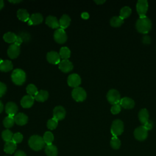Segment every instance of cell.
Wrapping results in <instances>:
<instances>
[{
	"label": "cell",
	"mask_w": 156,
	"mask_h": 156,
	"mask_svg": "<svg viewBox=\"0 0 156 156\" xmlns=\"http://www.w3.org/2000/svg\"><path fill=\"white\" fill-rule=\"evenodd\" d=\"M152 28V23L151 20L146 16L140 17L136 23V29L138 32L146 34Z\"/></svg>",
	"instance_id": "cell-1"
},
{
	"label": "cell",
	"mask_w": 156,
	"mask_h": 156,
	"mask_svg": "<svg viewBox=\"0 0 156 156\" xmlns=\"http://www.w3.org/2000/svg\"><path fill=\"white\" fill-rule=\"evenodd\" d=\"M28 144L30 147L35 151L42 149L45 145L43 137L37 135L31 136L29 139Z\"/></svg>",
	"instance_id": "cell-2"
},
{
	"label": "cell",
	"mask_w": 156,
	"mask_h": 156,
	"mask_svg": "<svg viewBox=\"0 0 156 156\" xmlns=\"http://www.w3.org/2000/svg\"><path fill=\"white\" fill-rule=\"evenodd\" d=\"M11 78L12 82L17 85H23L26 79V75L25 72L20 68L15 69L13 71L11 74Z\"/></svg>",
	"instance_id": "cell-3"
},
{
	"label": "cell",
	"mask_w": 156,
	"mask_h": 156,
	"mask_svg": "<svg viewBox=\"0 0 156 156\" xmlns=\"http://www.w3.org/2000/svg\"><path fill=\"white\" fill-rule=\"evenodd\" d=\"M111 133L113 136H118L122 134L124 131V124L120 119H115L113 121L111 126Z\"/></svg>",
	"instance_id": "cell-4"
},
{
	"label": "cell",
	"mask_w": 156,
	"mask_h": 156,
	"mask_svg": "<svg viewBox=\"0 0 156 156\" xmlns=\"http://www.w3.org/2000/svg\"><path fill=\"white\" fill-rule=\"evenodd\" d=\"M72 98L76 102H82L87 98V93L82 87L74 88L71 92Z\"/></svg>",
	"instance_id": "cell-5"
},
{
	"label": "cell",
	"mask_w": 156,
	"mask_h": 156,
	"mask_svg": "<svg viewBox=\"0 0 156 156\" xmlns=\"http://www.w3.org/2000/svg\"><path fill=\"white\" fill-rule=\"evenodd\" d=\"M107 99L108 102L112 105L119 104L121 96L119 91L115 89L110 90L107 94Z\"/></svg>",
	"instance_id": "cell-6"
},
{
	"label": "cell",
	"mask_w": 156,
	"mask_h": 156,
	"mask_svg": "<svg viewBox=\"0 0 156 156\" xmlns=\"http://www.w3.org/2000/svg\"><path fill=\"white\" fill-rule=\"evenodd\" d=\"M147 130L144 126H141L136 128L134 130L133 135L135 138L138 141H143L147 137Z\"/></svg>",
	"instance_id": "cell-7"
},
{
	"label": "cell",
	"mask_w": 156,
	"mask_h": 156,
	"mask_svg": "<svg viewBox=\"0 0 156 156\" xmlns=\"http://www.w3.org/2000/svg\"><path fill=\"white\" fill-rule=\"evenodd\" d=\"M54 40L59 44H63L67 40V35L64 29L59 28L55 30L54 34Z\"/></svg>",
	"instance_id": "cell-8"
},
{
	"label": "cell",
	"mask_w": 156,
	"mask_h": 156,
	"mask_svg": "<svg viewBox=\"0 0 156 156\" xmlns=\"http://www.w3.org/2000/svg\"><path fill=\"white\" fill-rule=\"evenodd\" d=\"M136 11L140 17L146 16V12L148 9V2L146 0H139L136 5Z\"/></svg>",
	"instance_id": "cell-9"
},
{
	"label": "cell",
	"mask_w": 156,
	"mask_h": 156,
	"mask_svg": "<svg viewBox=\"0 0 156 156\" xmlns=\"http://www.w3.org/2000/svg\"><path fill=\"white\" fill-rule=\"evenodd\" d=\"M67 83L69 87H73L74 88L79 87V86L81 83V78L80 76L77 74H71L68 77Z\"/></svg>",
	"instance_id": "cell-10"
},
{
	"label": "cell",
	"mask_w": 156,
	"mask_h": 156,
	"mask_svg": "<svg viewBox=\"0 0 156 156\" xmlns=\"http://www.w3.org/2000/svg\"><path fill=\"white\" fill-rule=\"evenodd\" d=\"M66 116V110L61 105L56 106L53 110V118L57 121L62 120Z\"/></svg>",
	"instance_id": "cell-11"
},
{
	"label": "cell",
	"mask_w": 156,
	"mask_h": 156,
	"mask_svg": "<svg viewBox=\"0 0 156 156\" xmlns=\"http://www.w3.org/2000/svg\"><path fill=\"white\" fill-rule=\"evenodd\" d=\"M20 53V46L13 43L9 46L7 49L8 56L12 59L16 58L18 57Z\"/></svg>",
	"instance_id": "cell-12"
},
{
	"label": "cell",
	"mask_w": 156,
	"mask_h": 156,
	"mask_svg": "<svg viewBox=\"0 0 156 156\" xmlns=\"http://www.w3.org/2000/svg\"><path fill=\"white\" fill-rule=\"evenodd\" d=\"M60 56L59 53L55 51H50L46 55V59L48 62L51 64L57 65L60 62Z\"/></svg>",
	"instance_id": "cell-13"
},
{
	"label": "cell",
	"mask_w": 156,
	"mask_h": 156,
	"mask_svg": "<svg viewBox=\"0 0 156 156\" xmlns=\"http://www.w3.org/2000/svg\"><path fill=\"white\" fill-rule=\"evenodd\" d=\"M58 68L65 73L70 72L73 69V65L68 59L62 60L58 63Z\"/></svg>",
	"instance_id": "cell-14"
},
{
	"label": "cell",
	"mask_w": 156,
	"mask_h": 156,
	"mask_svg": "<svg viewBox=\"0 0 156 156\" xmlns=\"http://www.w3.org/2000/svg\"><path fill=\"white\" fill-rule=\"evenodd\" d=\"M5 110L8 116H15L18 112L17 105L15 102H9L5 105Z\"/></svg>",
	"instance_id": "cell-15"
},
{
	"label": "cell",
	"mask_w": 156,
	"mask_h": 156,
	"mask_svg": "<svg viewBox=\"0 0 156 156\" xmlns=\"http://www.w3.org/2000/svg\"><path fill=\"white\" fill-rule=\"evenodd\" d=\"M43 20L42 15L40 13H35L30 16L29 20L27 21L29 25H38L41 23Z\"/></svg>",
	"instance_id": "cell-16"
},
{
	"label": "cell",
	"mask_w": 156,
	"mask_h": 156,
	"mask_svg": "<svg viewBox=\"0 0 156 156\" xmlns=\"http://www.w3.org/2000/svg\"><path fill=\"white\" fill-rule=\"evenodd\" d=\"M34 97L30 95H26L23 98H22L21 100V105L25 108H29L31 107L34 102Z\"/></svg>",
	"instance_id": "cell-17"
},
{
	"label": "cell",
	"mask_w": 156,
	"mask_h": 156,
	"mask_svg": "<svg viewBox=\"0 0 156 156\" xmlns=\"http://www.w3.org/2000/svg\"><path fill=\"white\" fill-rule=\"evenodd\" d=\"M119 104L124 108L131 109L134 107L135 102L132 99H131L130 98L124 97L122 99H121Z\"/></svg>",
	"instance_id": "cell-18"
},
{
	"label": "cell",
	"mask_w": 156,
	"mask_h": 156,
	"mask_svg": "<svg viewBox=\"0 0 156 156\" xmlns=\"http://www.w3.org/2000/svg\"><path fill=\"white\" fill-rule=\"evenodd\" d=\"M46 24L52 29H58L60 27L59 21L55 16L49 15L46 18Z\"/></svg>",
	"instance_id": "cell-19"
},
{
	"label": "cell",
	"mask_w": 156,
	"mask_h": 156,
	"mask_svg": "<svg viewBox=\"0 0 156 156\" xmlns=\"http://www.w3.org/2000/svg\"><path fill=\"white\" fill-rule=\"evenodd\" d=\"M15 122L19 126H24L28 121L27 116L23 113H19L14 116Z\"/></svg>",
	"instance_id": "cell-20"
},
{
	"label": "cell",
	"mask_w": 156,
	"mask_h": 156,
	"mask_svg": "<svg viewBox=\"0 0 156 156\" xmlns=\"http://www.w3.org/2000/svg\"><path fill=\"white\" fill-rule=\"evenodd\" d=\"M13 69V64L9 60H1L0 62V71L2 72H9Z\"/></svg>",
	"instance_id": "cell-21"
},
{
	"label": "cell",
	"mask_w": 156,
	"mask_h": 156,
	"mask_svg": "<svg viewBox=\"0 0 156 156\" xmlns=\"http://www.w3.org/2000/svg\"><path fill=\"white\" fill-rule=\"evenodd\" d=\"M49 97V93L46 90H40L38 93L35 95L34 99L38 102H43L46 101Z\"/></svg>",
	"instance_id": "cell-22"
},
{
	"label": "cell",
	"mask_w": 156,
	"mask_h": 156,
	"mask_svg": "<svg viewBox=\"0 0 156 156\" xmlns=\"http://www.w3.org/2000/svg\"><path fill=\"white\" fill-rule=\"evenodd\" d=\"M16 149V144L14 143L12 140L8 142H5V144H4V152L9 154H12L13 153H14Z\"/></svg>",
	"instance_id": "cell-23"
},
{
	"label": "cell",
	"mask_w": 156,
	"mask_h": 156,
	"mask_svg": "<svg viewBox=\"0 0 156 156\" xmlns=\"http://www.w3.org/2000/svg\"><path fill=\"white\" fill-rule=\"evenodd\" d=\"M71 23V18L66 14L63 15L59 20V25L61 29L67 28Z\"/></svg>",
	"instance_id": "cell-24"
},
{
	"label": "cell",
	"mask_w": 156,
	"mask_h": 156,
	"mask_svg": "<svg viewBox=\"0 0 156 156\" xmlns=\"http://www.w3.org/2000/svg\"><path fill=\"white\" fill-rule=\"evenodd\" d=\"M16 15L18 18L24 22L28 21L30 18V15L28 12L24 9H20L17 11Z\"/></svg>",
	"instance_id": "cell-25"
},
{
	"label": "cell",
	"mask_w": 156,
	"mask_h": 156,
	"mask_svg": "<svg viewBox=\"0 0 156 156\" xmlns=\"http://www.w3.org/2000/svg\"><path fill=\"white\" fill-rule=\"evenodd\" d=\"M149 112L147 109L143 108L140 110L138 113V119L141 124L143 125L149 121Z\"/></svg>",
	"instance_id": "cell-26"
},
{
	"label": "cell",
	"mask_w": 156,
	"mask_h": 156,
	"mask_svg": "<svg viewBox=\"0 0 156 156\" xmlns=\"http://www.w3.org/2000/svg\"><path fill=\"white\" fill-rule=\"evenodd\" d=\"M44 151L47 156H57L58 154L57 147L53 144L46 145Z\"/></svg>",
	"instance_id": "cell-27"
},
{
	"label": "cell",
	"mask_w": 156,
	"mask_h": 156,
	"mask_svg": "<svg viewBox=\"0 0 156 156\" xmlns=\"http://www.w3.org/2000/svg\"><path fill=\"white\" fill-rule=\"evenodd\" d=\"M16 38H17V35L15 33L11 32H6L3 35L4 40L8 43H13V44L15 43L16 40Z\"/></svg>",
	"instance_id": "cell-28"
},
{
	"label": "cell",
	"mask_w": 156,
	"mask_h": 156,
	"mask_svg": "<svg viewBox=\"0 0 156 156\" xmlns=\"http://www.w3.org/2000/svg\"><path fill=\"white\" fill-rule=\"evenodd\" d=\"M59 55L63 60H67L71 55V51L66 46L62 47L59 51Z\"/></svg>",
	"instance_id": "cell-29"
},
{
	"label": "cell",
	"mask_w": 156,
	"mask_h": 156,
	"mask_svg": "<svg viewBox=\"0 0 156 156\" xmlns=\"http://www.w3.org/2000/svg\"><path fill=\"white\" fill-rule=\"evenodd\" d=\"M124 23V20L119 16H113L110 19V24L112 27H118Z\"/></svg>",
	"instance_id": "cell-30"
},
{
	"label": "cell",
	"mask_w": 156,
	"mask_h": 156,
	"mask_svg": "<svg viewBox=\"0 0 156 156\" xmlns=\"http://www.w3.org/2000/svg\"><path fill=\"white\" fill-rule=\"evenodd\" d=\"M131 13H132L131 9L128 6H125L121 9L119 12V16L122 19L124 20L128 18L130 15Z\"/></svg>",
	"instance_id": "cell-31"
},
{
	"label": "cell",
	"mask_w": 156,
	"mask_h": 156,
	"mask_svg": "<svg viewBox=\"0 0 156 156\" xmlns=\"http://www.w3.org/2000/svg\"><path fill=\"white\" fill-rule=\"evenodd\" d=\"M54 135L52 134V132H46L43 136V139L45 143V144H46V145H50L52 144L53 141H54Z\"/></svg>",
	"instance_id": "cell-32"
},
{
	"label": "cell",
	"mask_w": 156,
	"mask_h": 156,
	"mask_svg": "<svg viewBox=\"0 0 156 156\" xmlns=\"http://www.w3.org/2000/svg\"><path fill=\"white\" fill-rule=\"evenodd\" d=\"M14 123H15L14 116H7L3 120V125L7 129L12 127L14 125Z\"/></svg>",
	"instance_id": "cell-33"
},
{
	"label": "cell",
	"mask_w": 156,
	"mask_h": 156,
	"mask_svg": "<svg viewBox=\"0 0 156 156\" xmlns=\"http://www.w3.org/2000/svg\"><path fill=\"white\" fill-rule=\"evenodd\" d=\"M13 134L12 133V132L10 130H9V129L4 130V131H2V132L1 133L2 138L5 142H8V141H12V138H13Z\"/></svg>",
	"instance_id": "cell-34"
},
{
	"label": "cell",
	"mask_w": 156,
	"mask_h": 156,
	"mask_svg": "<svg viewBox=\"0 0 156 156\" xmlns=\"http://www.w3.org/2000/svg\"><path fill=\"white\" fill-rule=\"evenodd\" d=\"M110 146L114 149H118L121 146V141L117 136H113L110 141Z\"/></svg>",
	"instance_id": "cell-35"
},
{
	"label": "cell",
	"mask_w": 156,
	"mask_h": 156,
	"mask_svg": "<svg viewBox=\"0 0 156 156\" xmlns=\"http://www.w3.org/2000/svg\"><path fill=\"white\" fill-rule=\"evenodd\" d=\"M26 91L29 95L35 96L38 93V90L37 87L34 84H29L26 87Z\"/></svg>",
	"instance_id": "cell-36"
},
{
	"label": "cell",
	"mask_w": 156,
	"mask_h": 156,
	"mask_svg": "<svg viewBox=\"0 0 156 156\" xmlns=\"http://www.w3.org/2000/svg\"><path fill=\"white\" fill-rule=\"evenodd\" d=\"M58 126V121L54 118L49 119L47 122V127L50 130L55 129Z\"/></svg>",
	"instance_id": "cell-37"
},
{
	"label": "cell",
	"mask_w": 156,
	"mask_h": 156,
	"mask_svg": "<svg viewBox=\"0 0 156 156\" xmlns=\"http://www.w3.org/2000/svg\"><path fill=\"white\" fill-rule=\"evenodd\" d=\"M23 135L20 133V132H16L13 134V138H12V141L15 143L16 144L20 143L23 141Z\"/></svg>",
	"instance_id": "cell-38"
},
{
	"label": "cell",
	"mask_w": 156,
	"mask_h": 156,
	"mask_svg": "<svg viewBox=\"0 0 156 156\" xmlns=\"http://www.w3.org/2000/svg\"><path fill=\"white\" fill-rule=\"evenodd\" d=\"M121 107L120 104H118L113 105L110 110H111V112L112 114L116 115V114H118L121 112Z\"/></svg>",
	"instance_id": "cell-39"
},
{
	"label": "cell",
	"mask_w": 156,
	"mask_h": 156,
	"mask_svg": "<svg viewBox=\"0 0 156 156\" xmlns=\"http://www.w3.org/2000/svg\"><path fill=\"white\" fill-rule=\"evenodd\" d=\"M7 91V87L5 83L0 82V98L3 96Z\"/></svg>",
	"instance_id": "cell-40"
},
{
	"label": "cell",
	"mask_w": 156,
	"mask_h": 156,
	"mask_svg": "<svg viewBox=\"0 0 156 156\" xmlns=\"http://www.w3.org/2000/svg\"><path fill=\"white\" fill-rule=\"evenodd\" d=\"M143 126L146 127V129L147 130H151V129H152L153 123H152V122L151 121H149H149H148L146 124H144Z\"/></svg>",
	"instance_id": "cell-41"
},
{
	"label": "cell",
	"mask_w": 156,
	"mask_h": 156,
	"mask_svg": "<svg viewBox=\"0 0 156 156\" xmlns=\"http://www.w3.org/2000/svg\"><path fill=\"white\" fill-rule=\"evenodd\" d=\"M142 41L144 44H149L151 43V38L148 35H144L143 37V40Z\"/></svg>",
	"instance_id": "cell-42"
},
{
	"label": "cell",
	"mask_w": 156,
	"mask_h": 156,
	"mask_svg": "<svg viewBox=\"0 0 156 156\" xmlns=\"http://www.w3.org/2000/svg\"><path fill=\"white\" fill-rule=\"evenodd\" d=\"M14 156H26V154L24 153V152L19 150V151H17L15 153Z\"/></svg>",
	"instance_id": "cell-43"
},
{
	"label": "cell",
	"mask_w": 156,
	"mask_h": 156,
	"mask_svg": "<svg viewBox=\"0 0 156 156\" xmlns=\"http://www.w3.org/2000/svg\"><path fill=\"white\" fill-rule=\"evenodd\" d=\"M23 42V39L21 38V37L20 36H17V38H16V40L15 42V44L18 45V46H20L21 43Z\"/></svg>",
	"instance_id": "cell-44"
},
{
	"label": "cell",
	"mask_w": 156,
	"mask_h": 156,
	"mask_svg": "<svg viewBox=\"0 0 156 156\" xmlns=\"http://www.w3.org/2000/svg\"><path fill=\"white\" fill-rule=\"evenodd\" d=\"M89 14H88V13H87V12H83V13H82V14H81V17L83 18V19H84V20H87V19H88L89 18Z\"/></svg>",
	"instance_id": "cell-45"
},
{
	"label": "cell",
	"mask_w": 156,
	"mask_h": 156,
	"mask_svg": "<svg viewBox=\"0 0 156 156\" xmlns=\"http://www.w3.org/2000/svg\"><path fill=\"white\" fill-rule=\"evenodd\" d=\"M105 2V1H94V2L96 3L98 5H99V4H102L103 3H104Z\"/></svg>",
	"instance_id": "cell-46"
},
{
	"label": "cell",
	"mask_w": 156,
	"mask_h": 156,
	"mask_svg": "<svg viewBox=\"0 0 156 156\" xmlns=\"http://www.w3.org/2000/svg\"><path fill=\"white\" fill-rule=\"evenodd\" d=\"M4 5V2L2 0H0V10H1Z\"/></svg>",
	"instance_id": "cell-47"
},
{
	"label": "cell",
	"mask_w": 156,
	"mask_h": 156,
	"mask_svg": "<svg viewBox=\"0 0 156 156\" xmlns=\"http://www.w3.org/2000/svg\"><path fill=\"white\" fill-rule=\"evenodd\" d=\"M3 108H4V105H3V104L2 103V102L0 101V113L2 112L3 110Z\"/></svg>",
	"instance_id": "cell-48"
},
{
	"label": "cell",
	"mask_w": 156,
	"mask_h": 156,
	"mask_svg": "<svg viewBox=\"0 0 156 156\" xmlns=\"http://www.w3.org/2000/svg\"><path fill=\"white\" fill-rule=\"evenodd\" d=\"M10 2L12 3V4H16V3H19L20 2H21V1H20V0H16V1H9Z\"/></svg>",
	"instance_id": "cell-49"
},
{
	"label": "cell",
	"mask_w": 156,
	"mask_h": 156,
	"mask_svg": "<svg viewBox=\"0 0 156 156\" xmlns=\"http://www.w3.org/2000/svg\"><path fill=\"white\" fill-rule=\"evenodd\" d=\"M5 156H6V155H5Z\"/></svg>",
	"instance_id": "cell-50"
}]
</instances>
